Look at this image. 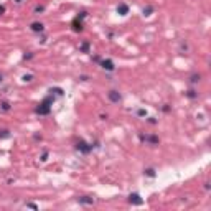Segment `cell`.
I'll return each instance as SVG.
<instances>
[{"mask_svg": "<svg viewBox=\"0 0 211 211\" xmlns=\"http://www.w3.org/2000/svg\"><path fill=\"white\" fill-rule=\"evenodd\" d=\"M51 104H53V97H50V96L45 97V99L36 106L35 112H36V114H40V115H48L51 112Z\"/></svg>", "mask_w": 211, "mask_h": 211, "instance_id": "cell-1", "label": "cell"}, {"mask_svg": "<svg viewBox=\"0 0 211 211\" xmlns=\"http://www.w3.org/2000/svg\"><path fill=\"white\" fill-rule=\"evenodd\" d=\"M86 17V12H81V15H78L73 20V30L74 31H81L83 30V18Z\"/></svg>", "mask_w": 211, "mask_h": 211, "instance_id": "cell-2", "label": "cell"}, {"mask_svg": "<svg viewBox=\"0 0 211 211\" xmlns=\"http://www.w3.org/2000/svg\"><path fill=\"white\" fill-rule=\"evenodd\" d=\"M76 149L81 150L83 153H89V152H91V149H93V145L86 143L84 140H78V142H76Z\"/></svg>", "mask_w": 211, "mask_h": 211, "instance_id": "cell-3", "label": "cell"}, {"mask_svg": "<svg viewBox=\"0 0 211 211\" xmlns=\"http://www.w3.org/2000/svg\"><path fill=\"white\" fill-rule=\"evenodd\" d=\"M107 97H109V101H111V102H121V99H122L121 93H119V91H115V89L109 91V93H107Z\"/></svg>", "mask_w": 211, "mask_h": 211, "instance_id": "cell-4", "label": "cell"}, {"mask_svg": "<svg viewBox=\"0 0 211 211\" xmlns=\"http://www.w3.org/2000/svg\"><path fill=\"white\" fill-rule=\"evenodd\" d=\"M129 203H132V205H137V206H140L143 203V200L140 198V195L139 193H131L129 195Z\"/></svg>", "mask_w": 211, "mask_h": 211, "instance_id": "cell-5", "label": "cell"}, {"mask_svg": "<svg viewBox=\"0 0 211 211\" xmlns=\"http://www.w3.org/2000/svg\"><path fill=\"white\" fill-rule=\"evenodd\" d=\"M101 66H102L104 69H107V71H114V63L111 61V59H104V61H101Z\"/></svg>", "mask_w": 211, "mask_h": 211, "instance_id": "cell-6", "label": "cell"}, {"mask_svg": "<svg viewBox=\"0 0 211 211\" xmlns=\"http://www.w3.org/2000/svg\"><path fill=\"white\" fill-rule=\"evenodd\" d=\"M140 139H142L143 142H150L152 145H157V143H158V137H155V135H145V137L142 135Z\"/></svg>", "mask_w": 211, "mask_h": 211, "instance_id": "cell-7", "label": "cell"}, {"mask_svg": "<svg viewBox=\"0 0 211 211\" xmlns=\"http://www.w3.org/2000/svg\"><path fill=\"white\" fill-rule=\"evenodd\" d=\"M117 13H119V15H127V13H129V7L125 5V3H119Z\"/></svg>", "mask_w": 211, "mask_h": 211, "instance_id": "cell-8", "label": "cell"}, {"mask_svg": "<svg viewBox=\"0 0 211 211\" xmlns=\"http://www.w3.org/2000/svg\"><path fill=\"white\" fill-rule=\"evenodd\" d=\"M78 201L81 205H93L94 198H91V196H81V198H78Z\"/></svg>", "mask_w": 211, "mask_h": 211, "instance_id": "cell-9", "label": "cell"}, {"mask_svg": "<svg viewBox=\"0 0 211 211\" xmlns=\"http://www.w3.org/2000/svg\"><path fill=\"white\" fill-rule=\"evenodd\" d=\"M31 30H33V31H43L45 30V27H43V23H40V22H33V23H31Z\"/></svg>", "mask_w": 211, "mask_h": 211, "instance_id": "cell-10", "label": "cell"}, {"mask_svg": "<svg viewBox=\"0 0 211 211\" xmlns=\"http://www.w3.org/2000/svg\"><path fill=\"white\" fill-rule=\"evenodd\" d=\"M79 50L83 51V53L89 51V41H83V43H81V46H79Z\"/></svg>", "mask_w": 211, "mask_h": 211, "instance_id": "cell-11", "label": "cell"}, {"mask_svg": "<svg viewBox=\"0 0 211 211\" xmlns=\"http://www.w3.org/2000/svg\"><path fill=\"white\" fill-rule=\"evenodd\" d=\"M145 175H147V177H150V178H153V177H155V170H153V168H147Z\"/></svg>", "mask_w": 211, "mask_h": 211, "instance_id": "cell-12", "label": "cell"}, {"mask_svg": "<svg viewBox=\"0 0 211 211\" xmlns=\"http://www.w3.org/2000/svg\"><path fill=\"white\" fill-rule=\"evenodd\" d=\"M186 96L190 97V99H195L196 96H198V94H196V91H193V89H190L188 93H186Z\"/></svg>", "mask_w": 211, "mask_h": 211, "instance_id": "cell-13", "label": "cell"}, {"mask_svg": "<svg viewBox=\"0 0 211 211\" xmlns=\"http://www.w3.org/2000/svg\"><path fill=\"white\" fill-rule=\"evenodd\" d=\"M0 106H2V111H10V104L8 102H2V104H0Z\"/></svg>", "mask_w": 211, "mask_h": 211, "instance_id": "cell-14", "label": "cell"}, {"mask_svg": "<svg viewBox=\"0 0 211 211\" xmlns=\"http://www.w3.org/2000/svg\"><path fill=\"white\" fill-rule=\"evenodd\" d=\"M190 81H191V83H198V81H200V74H193L191 78H190Z\"/></svg>", "mask_w": 211, "mask_h": 211, "instance_id": "cell-15", "label": "cell"}, {"mask_svg": "<svg viewBox=\"0 0 211 211\" xmlns=\"http://www.w3.org/2000/svg\"><path fill=\"white\" fill-rule=\"evenodd\" d=\"M22 79L25 81V83H30V81L33 79V76H31V74H25V76H23V78H22Z\"/></svg>", "mask_w": 211, "mask_h": 211, "instance_id": "cell-16", "label": "cell"}, {"mask_svg": "<svg viewBox=\"0 0 211 211\" xmlns=\"http://www.w3.org/2000/svg\"><path fill=\"white\" fill-rule=\"evenodd\" d=\"M8 135H10L8 131H2V134H0V137H2V139H3V137H8Z\"/></svg>", "mask_w": 211, "mask_h": 211, "instance_id": "cell-17", "label": "cell"}, {"mask_svg": "<svg viewBox=\"0 0 211 211\" xmlns=\"http://www.w3.org/2000/svg\"><path fill=\"white\" fill-rule=\"evenodd\" d=\"M150 12H152L150 7H149V8H143V15H150Z\"/></svg>", "mask_w": 211, "mask_h": 211, "instance_id": "cell-18", "label": "cell"}, {"mask_svg": "<svg viewBox=\"0 0 211 211\" xmlns=\"http://www.w3.org/2000/svg\"><path fill=\"white\" fill-rule=\"evenodd\" d=\"M43 10H45V7H36V8H35V12H36V13H40V12H43Z\"/></svg>", "mask_w": 211, "mask_h": 211, "instance_id": "cell-19", "label": "cell"}, {"mask_svg": "<svg viewBox=\"0 0 211 211\" xmlns=\"http://www.w3.org/2000/svg\"><path fill=\"white\" fill-rule=\"evenodd\" d=\"M27 206H30V208H33V209H38V206H36V205H33V203H28Z\"/></svg>", "mask_w": 211, "mask_h": 211, "instance_id": "cell-20", "label": "cell"}, {"mask_svg": "<svg viewBox=\"0 0 211 211\" xmlns=\"http://www.w3.org/2000/svg\"><path fill=\"white\" fill-rule=\"evenodd\" d=\"M50 93H58V94H63V91H61V89H51Z\"/></svg>", "mask_w": 211, "mask_h": 211, "instance_id": "cell-21", "label": "cell"}, {"mask_svg": "<svg viewBox=\"0 0 211 211\" xmlns=\"http://www.w3.org/2000/svg\"><path fill=\"white\" fill-rule=\"evenodd\" d=\"M139 115H147V112L143 111V109H140V111H139Z\"/></svg>", "mask_w": 211, "mask_h": 211, "instance_id": "cell-22", "label": "cell"}, {"mask_svg": "<svg viewBox=\"0 0 211 211\" xmlns=\"http://www.w3.org/2000/svg\"><path fill=\"white\" fill-rule=\"evenodd\" d=\"M3 12H5V7H3V5H0V15H2Z\"/></svg>", "mask_w": 211, "mask_h": 211, "instance_id": "cell-23", "label": "cell"}, {"mask_svg": "<svg viewBox=\"0 0 211 211\" xmlns=\"http://www.w3.org/2000/svg\"><path fill=\"white\" fill-rule=\"evenodd\" d=\"M0 83H2V74H0Z\"/></svg>", "mask_w": 211, "mask_h": 211, "instance_id": "cell-24", "label": "cell"}, {"mask_svg": "<svg viewBox=\"0 0 211 211\" xmlns=\"http://www.w3.org/2000/svg\"><path fill=\"white\" fill-rule=\"evenodd\" d=\"M15 2H18V3H20V2H22V0H15Z\"/></svg>", "mask_w": 211, "mask_h": 211, "instance_id": "cell-25", "label": "cell"}]
</instances>
